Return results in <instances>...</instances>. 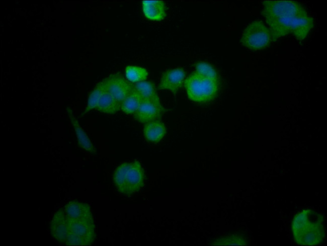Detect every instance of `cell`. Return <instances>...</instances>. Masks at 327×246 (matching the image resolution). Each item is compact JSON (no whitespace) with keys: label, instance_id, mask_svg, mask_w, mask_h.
I'll return each instance as SVG.
<instances>
[{"label":"cell","instance_id":"6da1fadb","mask_svg":"<svg viewBox=\"0 0 327 246\" xmlns=\"http://www.w3.org/2000/svg\"><path fill=\"white\" fill-rule=\"evenodd\" d=\"M262 15L274 41L292 33L304 39L313 27V18L298 3L291 1H264Z\"/></svg>","mask_w":327,"mask_h":246},{"label":"cell","instance_id":"7a4b0ae2","mask_svg":"<svg viewBox=\"0 0 327 246\" xmlns=\"http://www.w3.org/2000/svg\"><path fill=\"white\" fill-rule=\"evenodd\" d=\"M93 220L66 216L62 208L54 215L50 223L52 236L61 244L90 245L96 237Z\"/></svg>","mask_w":327,"mask_h":246},{"label":"cell","instance_id":"3957f363","mask_svg":"<svg viewBox=\"0 0 327 246\" xmlns=\"http://www.w3.org/2000/svg\"><path fill=\"white\" fill-rule=\"evenodd\" d=\"M291 228L294 239L298 244L318 245L325 236L324 218L314 210H304L294 216Z\"/></svg>","mask_w":327,"mask_h":246},{"label":"cell","instance_id":"277c9868","mask_svg":"<svg viewBox=\"0 0 327 246\" xmlns=\"http://www.w3.org/2000/svg\"><path fill=\"white\" fill-rule=\"evenodd\" d=\"M113 180L120 193L126 195L133 194L144 185L143 169L137 161L123 163L115 171Z\"/></svg>","mask_w":327,"mask_h":246},{"label":"cell","instance_id":"5b68a950","mask_svg":"<svg viewBox=\"0 0 327 246\" xmlns=\"http://www.w3.org/2000/svg\"><path fill=\"white\" fill-rule=\"evenodd\" d=\"M185 87L190 100L199 103L207 102L214 99L217 94L218 79L194 72L185 79Z\"/></svg>","mask_w":327,"mask_h":246},{"label":"cell","instance_id":"8992f818","mask_svg":"<svg viewBox=\"0 0 327 246\" xmlns=\"http://www.w3.org/2000/svg\"><path fill=\"white\" fill-rule=\"evenodd\" d=\"M271 39L269 30L262 21H254L244 30L241 42L246 47L259 50L267 47Z\"/></svg>","mask_w":327,"mask_h":246},{"label":"cell","instance_id":"52a82bcc","mask_svg":"<svg viewBox=\"0 0 327 246\" xmlns=\"http://www.w3.org/2000/svg\"><path fill=\"white\" fill-rule=\"evenodd\" d=\"M164 111L159 99L145 100L133 114V117L139 122L146 123L159 119Z\"/></svg>","mask_w":327,"mask_h":246},{"label":"cell","instance_id":"ba28073f","mask_svg":"<svg viewBox=\"0 0 327 246\" xmlns=\"http://www.w3.org/2000/svg\"><path fill=\"white\" fill-rule=\"evenodd\" d=\"M103 81L105 89L120 102L133 90V83L118 73L110 75Z\"/></svg>","mask_w":327,"mask_h":246},{"label":"cell","instance_id":"9c48e42d","mask_svg":"<svg viewBox=\"0 0 327 246\" xmlns=\"http://www.w3.org/2000/svg\"><path fill=\"white\" fill-rule=\"evenodd\" d=\"M185 76V71L182 68L167 70L161 75L158 89H167L176 93L182 86Z\"/></svg>","mask_w":327,"mask_h":246},{"label":"cell","instance_id":"30bf717a","mask_svg":"<svg viewBox=\"0 0 327 246\" xmlns=\"http://www.w3.org/2000/svg\"><path fill=\"white\" fill-rule=\"evenodd\" d=\"M142 9L145 16L151 20L160 21L166 15L165 4L161 1H143Z\"/></svg>","mask_w":327,"mask_h":246},{"label":"cell","instance_id":"8fae6325","mask_svg":"<svg viewBox=\"0 0 327 246\" xmlns=\"http://www.w3.org/2000/svg\"><path fill=\"white\" fill-rule=\"evenodd\" d=\"M64 214L70 217L93 220L89 206L81 202L73 201L62 208Z\"/></svg>","mask_w":327,"mask_h":246},{"label":"cell","instance_id":"7c38bea8","mask_svg":"<svg viewBox=\"0 0 327 246\" xmlns=\"http://www.w3.org/2000/svg\"><path fill=\"white\" fill-rule=\"evenodd\" d=\"M95 109L103 113L115 114L121 109V102L109 93L104 87V90Z\"/></svg>","mask_w":327,"mask_h":246},{"label":"cell","instance_id":"4fadbf2b","mask_svg":"<svg viewBox=\"0 0 327 246\" xmlns=\"http://www.w3.org/2000/svg\"><path fill=\"white\" fill-rule=\"evenodd\" d=\"M67 114L71 124L75 130L78 144L86 151L95 153V149L89 137L79 124L76 118L74 116L70 108L67 109Z\"/></svg>","mask_w":327,"mask_h":246},{"label":"cell","instance_id":"5bb4252c","mask_svg":"<svg viewBox=\"0 0 327 246\" xmlns=\"http://www.w3.org/2000/svg\"><path fill=\"white\" fill-rule=\"evenodd\" d=\"M166 129L161 121L157 120L146 123L143 129L145 138L151 142H158L165 136Z\"/></svg>","mask_w":327,"mask_h":246},{"label":"cell","instance_id":"9a60e30c","mask_svg":"<svg viewBox=\"0 0 327 246\" xmlns=\"http://www.w3.org/2000/svg\"><path fill=\"white\" fill-rule=\"evenodd\" d=\"M143 101L140 94L133 88L121 102V110L126 114H133Z\"/></svg>","mask_w":327,"mask_h":246},{"label":"cell","instance_id":"2e32d148","mask_svg":"<svg viewBox=\"0 0 327 246\" xmlns=\"http://www.w3.org/2000/svg\"><path fill=\"white\" fill-rule=\"evenodd\" d=\"M133 88L141 96L143 100L159 99L153 83L143 81L133 83Z\"/></svg>","mask_w":327,"mask_h":246},{"label":"cell","instance_id":"e0dca14e","mask_svg":"<svg viewBox=\"0 0 327 246\" xmlns=\"http://www.w3.org/2000/svg\"><path fill=\"white\" fill-rule=\"evenodd\" d=\"M127 78L133 83L145 81L148 75L147 70L142 67L128 65L125 68Z\"/></svg>","mask_w":327,"mask_h":246},{"label":"cell","instance_id":"ac0fdd59","mask_svg":"<svg viewBox=\"0 0 327 246\" xmlns=\"http://www.w3.org/2000/svg\"><path fill=\"white\" fill-rule=\"evenodd\" d=\"M104 90V86L103 80H102L97 84L95 88L90 94L87 106H86L84 112L80 115V116H83L87 113L89 112L92 109L96 108Z\"/></svg>","mask_w":327,"mask_h":246},{"label":"cell","instance_id":"d6986e66","mask_svg":"<svg viewBox=\"0 0 327 246\" xmlns=\"http://www.w3.org/2000/svg\"><path fill=\"white\" fill-rule=\"evenodd\" d=\"M197 72L207 77L218 79L217 73L214 68L207 63L199 62L196 66Z\"/></svg>","mask_w":327,"mask_h":246}]
</instances>
